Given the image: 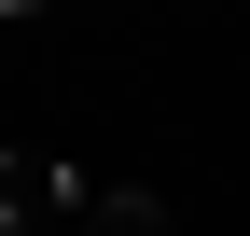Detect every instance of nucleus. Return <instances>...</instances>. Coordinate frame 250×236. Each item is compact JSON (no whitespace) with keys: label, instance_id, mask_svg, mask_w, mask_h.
Returning a JSON list of instances; mask_svg holds the SVG:
<instances>
[{"label":"nucleus","instance_id":"f257e3e1","mask_svg":"<svg viewBox=\"0 0 250 236\" xmlns=\"http://www.w3.org/2000/svg\"><path fill=\"white\" fill-rule=\"evenodd\" d=\"M70 236H181V222H167V195H83Z\"/></svg>","mask_w":250,"mask_h":236},{"label":"nucleus","instance_id":"f03ea898","mask_svg":"<svg viewBox=\"0 0 250 236\" xmlns=\"http://www.w3.org/2000/svg\"><path fill=\"white\" fill-rule=\"evenodd\" d=\"M0 14H28V0H0Z\"/></svg>","mask_w":250,"mask_h":236}]
</instances>
